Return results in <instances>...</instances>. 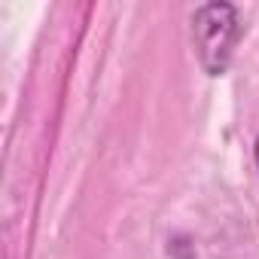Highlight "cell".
<instances>
[{"label": "cell", "instance_id": "cell-1", "mask_svg": "<svg viewBox=\"0 0 259 259\" xmlns=\"http://www.w3.org/2000/svg\"><path fill=\"white\" fill-rule=\"evenodd\" d=\"M238 37V10L229 0H210L192 13V43L198 64L207 76H223L229 70Z\"/></svg>", "mask_w": 259, "mask_h": 259}, {"label": "cell", "instance_id": "cell-2", "mask_svg": "<svg viewBox=\"0 0 259 259\" xmlns=\"http://www.w3.org/2000/svg\"><path fill=\"white\" fill-rule=\"evenodd\" d=\"M253 159H256V168H259V135H256V144H253Z\"/></svg>", "mask_w": 259, "mask_h": 259}]
</instances>
